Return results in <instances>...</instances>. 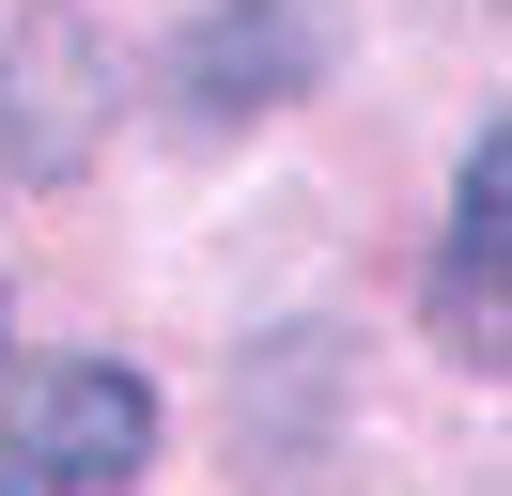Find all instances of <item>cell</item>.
<instances>
[{
    "label": "cell",
    "mask_w": 512,
    "mask_h": 496,
    "mask_svg": "<svg viewBox=\"0 0 512 496\" xmlns=\"http://www.w3.org/2000/svg\"><path fill=\"white\" fill-rule=\"evenodd\" d=\"M140 450H156V388L109 357L47 372L32 403H16V434H0V481L16 496H94V481H140Z\"/></svg>",
    "instance_id": "6da1fadb"
},
{
    "label": "cell",
    "mask_w": 512,
    "mask_h": 496,
    "mask_svg": "<svg viewBox=\"0 0 512 496\" xmlns=\"http://www.w3.org/2000/svg\"><path fill=\"white\" fill-rule=\"evenodd\" d=\"M311 62H326V31L295 0H233L187 31V109H280V93H311Z\"/></svg>",
    "instance_id": "7a4b0ae2"
},
{
    "label": "cell",
    "mask_w": 512,
    "mask_h": 496,
    "mask_svg": "<svg viewBox=\"0 0 512 496\" xmlns=\"http://www.w3.org/2000/svg\"><path fill=\"white\" fill-rule=\"evenodd\" d=\"M497 202H512V140L481 124L466 186H450V264H435V310H450V326H481V341H497Z\"/></svg>",
    "instance_id": "3957f363"
},
{
    "label": "cell",
    "mask_w": 512,
    "mask_h": 496,
    "mask_svg": "<svg viewBox=\"0 0 512 496\" xmlns=\"http://www.w3.org/2000/svg\"><path fill=\"white\" fill-rule=\"evenodd\" d=\"M78 16H32V47H16V78H32V109H16V155H32V171H63L78 155Z\"/></svg>",
    "instance_id": "277c9868"
}]
</instances>
